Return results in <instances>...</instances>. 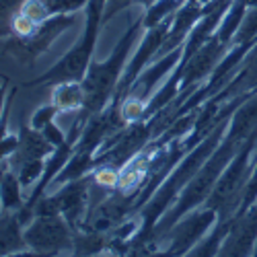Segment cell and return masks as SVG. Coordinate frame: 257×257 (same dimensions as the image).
<instances>
[{
	"mask_svg": "<svg viewBox=\"0 0 257 257\" xmlns=\"http://www.w3.org/2000/svg\"><path fill=\"white\" fill-rule=\"evenodd\" d=\"M226 130H228V119H222L208 136H204L202 142H198L194 148H191L189 155L173 171H171L169 177L153 194V198L146 202V208L142 210V230L136 234L132 247H140V245H144V241L148 237H153V230L157 226V220L161 218V214L167 212L171 202H173L175 196L179 194V189H183L191 179H194L196 173L204 167V163L214 155V151H216L218 144L222 142Z\"/></svg>",
	"mask_w": 257,
	"mask_h": 257,
	"instance_id": "obj_1",
	"label": "cell"
},
{
	"mask_svg": "<svg viewBox=\"0 0 257 257\" xmlns=\"http://www.w3.org/2000/svg\"><path fill=\"white\" fill-rule=\"evenodd\" d=\"M241 146H243L241 140H237L230 134H224L222 142L218 144L216 151H214V155L204 163V167L196 173V177L183 187V194L173 202V208L167 210L163 222L155 226V237L171 232V228L179 222L181 216H185L189 210L198 208L200 204H204L210 198L214 185H216V181L220 179L224 169L228 167V163L232 161V157L237 155Z\"/></svg>",
	"mask_w": 257,
	"mask_h": 257,
	"instance_id": "obj_2",
	"label": "cell"
},
{
	"mask_svg": "<svg viewBox=\"0 0 257 257\" xmlns=\"http://www.w3.org/2000/svg\"><path fill=\"white\" fill-rule=\"evenodd\" d=\"M144 23L138 19L132 27L123 33L119 39V44L115 46L113 54L107 58L105 62H91V66L82 78V87H84V105H82V113H78L80 119L87 121L91 115L101 113L103 105L109 101V97L115 93L117 82L121 78V68L125 64V58L130 54V48L138 37V31Z\"/></svg>",
	"mask_w": 257,
	"mask_h": 257,
	"instance_id": "obj_3",
	"label": "cell"
},
{
	"mask_svg": "<svg viewBox=\"0 0 257 257\" xmlns=\"http://www.w3.org/2000/svg\"><path fill=\"white\" fill-rule=\"evenodd\" d=\"M257 146V136H251L243 142V146L232 157L224 173L214 185L210 198L206 200V208L218 212V220H232L241 208L245 189L251 177V155Z\"/></svg>",
	"mask_w": 257,
	"mask_h": 257,
	"instance_id": "obj_4",
	"label": "cell"
},
{
	"mask_svg": "<svg viewBox=\"0 0 257 257\" xmlns=\"http://www.w3.org/2000/svg\"><path fill=\"white\" fill-rule=\"evenodd\" d=\"M105 3L107 0H89V11H87V31L84 37L78 44L64 56V60H60L56 66L41 74L39 78L31 80V87L37 84H60V82H68V80H82L87 74L89 66H91V54L93 48L97 44V33H99V23L103 21V13H105Z\"/></svg>",
	"mask_w": 257,
	"mask_h": 257,
	"instance_id": "obj_5",
	"label": "cell"
},
{
	"mask_svg": "<svg viewBox=\"0 0 257 257\" xmlns=\"http://www.w3.org/2000/svg\"><path fill=\"white\" fill-rule=\"evenodd\" d=\"M66 220V218H64ZM58 216H35L31 226L23 232L27 245L35 251V255H56L64 249H74V241L70 237L68 224Z\"/></svg>",
	"mask_w": 257,
	"mask_h": 257,
	"instance_id": "obj_6",
	"label": "cell"
},
{
	"mask_svg": "<svg viewBox=\"0 0 257 257\" xmlns=\"http://www.w3.org/2000/svg\"><path fill=\"white\" fill-rule=\"evenodd\" d=\"M74 23H76V15H54L48 21H44L31 37H27V39L17 37L19 41H7V46H13L15 56L25 58V60H33V58L44 54L52 46V41L62 31L72 27Z\"/></svg>",
	"mask_w": 257,
	"mask_h": 257,
	"instance_id": "obj_7",
	"label": "cell"
},
{
	"mask_svg": "<svg viewBox=\"0 0 257 257\" xmlns=\"http://www.w3.org/2000/svg\"><path fill=\"white\" fill-rule=\"evenodd\" d=\"M257 241V204L245 214L234 216L228 234L220 247L222 255H249Z\"/></svg>",
	"mask_w": 257,
	"mask_h": 257,
	"instance_id": "obj_8",
	"label": "cell"
},
{
	"mask_svg": "<svg viewBox=\"0 0 257 257\" xmlns=\"http://www.w3.org/2000/svg\"><path fill=\"white\" fill-rule=\"evenodd\" d=\"M218 212L216 210H210L206 208L204 212H196L194 216L185 218L181 224H175L173 228H171V241H173V245L169 247V253L173 255H183L185 251L194 249L196 241L202 239V234L210 228V224L216 220Z\"/></svg>",
	"mask_w": 257,
	"mask_h": 257,
	"instance_id": "obj_9",
	"label": "cell"
},
{
	"mask_svg": "<svg viewBox=\"0 0 257 257\" xmlns=\"http://www.w3.org/2000/svg\"><path fill=\"white\" fill-rule=\"evenodd\" d=\"M181 58H183V46H179V48H175L173 52L161 56V58L157 60V64H153V66L148 68V70L140 72V76H138V78L134 80V84H132L130 95L146 103V99L153 95L155 87L159 84V80L165 78V76L169 74V70L177 68Z\"/></svg>",
	"mask_w": 257,
	"mask_h": 257,
	"instance_id": "obj_10",
	"label": "cell"
},
{
	"mask_svg": "<svg viewBox=\"0 0 257 257\" xmlns=\"http://www.w3.org/2000/svg\"><path fill=\"white\" fill-rule=\"evenodd\" d=\"M52 103L58 107V111H74L82 109L84 105V87L80 80H68V82H60L52 93Z\"/></svg>",
	"mask_w": 257,
	"mask_h": 257,
	"instance_id": "obj_11",
	"label": "cell"
},
{
	"mask_svg": "<svg viewBox=\"0 0 257 257\" xmlns=\"http://www.w3.org/2000/svg\"><path fill=\"white\" fill-rule=\"evenodd\" d=\"M183 0H155V3L148 7L144 19H142V23L146 29H151V27H157L161 25L163 21H167L171 15H173L179 7H181Z\"/></svg>",
	"mask_w": 257,
	"mask_h": 257,
	"instance_id": "obj_12",
	"label": "cell"
},
{
	"mask_svg": "<svg viewBox=\"0 0 257 257\" xmlns=\"http://www.w3.org/2000/svg\"><path fill=\"white\" fill-rule=\"evenodd\" d=\"M19 226H21V220L17 214L9 216V210H5V218H3V255L19 249L21 245H27L25 237H21L19 232Z\"/></svg>",
	"mask_w": 257,
	"mask_h": 257,
	"instance_id": "obj_13",
	"label": "cell"
},
{
	"mask_svg": "<svg viewBox=\"0 0 257 257\" xmlns=\"http://www.w3.org/2000/svg\"><path fill=\"white\" fill-rule=\"evenodd\" d=\"M21 187L23 185H21L19 177H15V171H5V175H3V208L5 210L23 208L21 206V198H19Z\"/></svg>",
	"mask_w": 257,
	"mask_h": 257,
	"instance_id": "obj_14",
	"label": "cell"
},
{
	"mask_svg": "<svg viewBox=\"0 0 257 257\" xmlns=\"http://www.w3.org/2000/svg\"><path fill=\"white\" fill-rule=\"evenodd\" d=\"M255 39H257V7H249L237 35H234V46L247 44V41H255Z\"/></svg>",
	"mask_w": 257,
	"mask_h": 257,
	"instance_id": "obj_15",
	"label": "cell"
},
{
	"mask_svg": "<svg viewBox=\"0 0 257 257\" xmlns=\"http://www.w3.org/2000/svg\"><path fill=\"white\" fill-rule=\"evenodd\" d=\"M89 0H46L50 15H70L74 11H78L82 5H87Z\"/></svg>",
	"mask_w": 257,
	"mask_h": 257,
	"instance_id": "obj_16",
	"label": "cell"
},
{
	"mask_svg": "<svg viewBox=\"0 0 257 257\" xmlns=\"http://www.w3.org/2000/svg\"><path fill=\"white\" fill-rule=\"evenodd\" d=\"M58 113V107L52 103V105H44V107H39V109L33 113V117H31V127H35V130H44V127L50 123V121H54V115Z\"/></svg>",
	"mask_w": 257,
	"mask_h": 257,
	"instance_id": "obj_17",
	"label": "cell"
},
{
	"mask_svg": "<svg viewBox=\"0 0 257 257\" xmlns=\"http://www.w3.org/2000/svg\"><path fill=\"white\" fill-rule=\"evenodd\" d=\"M255 202H257V165L251 171V177H249V183H247V189H245V196H243V202H241V208L237 212V216L239 214H245Z\"/></svg>",
	"mask_w": 257,
	"mask_h": 257,
	"instance_id": "obj_18",
	"label": "cell"
},
{
	"mask_svg": "<svg viewBox=\"0 0 257 257\" xmlns=\"http://www.w3.org/2000/svg\"><path fill=\"white\" fill-rule=\"evenodd\" d=\"M41 132H44L46 134V138L54 144V148H58L60 144H64V140H66V136H64V132L60 130V127L54 123V121H50L46 127H44V130H41Z\"/></svg>",
	"mask_w": 257,
	"mask_h": 257,
	"instance_id": "obj_19",
	"label": "cell"
},
{
	"mask_svg": "<svg viewBox=\"0 0 257 257\" xmlns=\"http://www.w3.org/2000/svg\"><path fill=\"white\" fill-rule=\"evenodd\" d=\"M136 3H140V5H146V7H151L155 0H136Z\"/></svg>",
	"mask_w": 257,
	"mask_h": 257,
	"instance_id": "obj_20",
	"label": "cell"
},
{
	"mask_svg": "<svg viewBox=\"0 0 257 257\" xmlns=\"http://www.w3.org/2000/svg\"><path fill=\"white\" fill-rule=\"evenodd\" d=\"M247 7H257V0H245Z\"/></svg>",
	"mask_w": 257,
	"mask_h": 257,
	"instance_id": "obj_21",
	"label": "cell"
}]
</instances>
